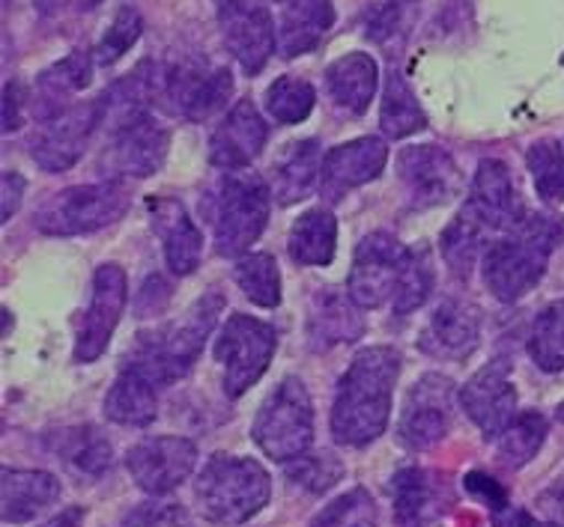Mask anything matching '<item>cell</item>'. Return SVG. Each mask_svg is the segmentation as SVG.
<instances>
[{
  "instance_id": "18",
  "label": "cell",
  "mask_w": 564,
  "mask_h": 527,
  "mask_svg": "<svg viewBox=\"0 0 564 527\" xmlns=\"http://www.w3.org/2000/svg\"><path fill=\"white\" fill-rule=\"evenodd\" d=\"M234 92V75L218 66H174L164 72V102L185 120H209L218 113Z\"/></svg>"
},
{
  "instance_id": "45",
  "label": "cell",
  "mask_w": 564,
  "mask_h": 527,
  "mask_svg": "<svg viewBox=\"0 0 564 527\" xmlns=\"http://www.w3.org/2000/svg\"><path fill=\"white\" fill-rule=\"evenodd\" d=\"M123 527H195V521L180 504H141L126 516Z\"/></svg>"
},
{
  "instance_id": "14",
  "label": "cell",
  "mask_w": 564,
  "mask_h": 527,
  "mask_svg": "<svg viewBox=\"0 0 564 527\" xmlns=\"http://www.w3.org/2000/svg\"><path fill=\"white\" fill-rule=\"evenodd\" d=\"M218 24L227 52L237 57L246 75H257L275 52V24L260 0H221Z\"/></svg>"
},
{
  "instance_id": "15",
  "label": "cell",
  "mask_w": 564,
  "mask_h": 527,
  "mask_svg": "<svg viewBox=\"0 0 564 527\" xmlns=\"http://www.w3.org/2000/svg\"><path fill=\"white\" fill-rule=\"evenodd\" d=\"M460 408L487 438H499L517 417V387L508 361H490L460 387Z\"/></svg>"
},
{
  "instance_id": "53",
  "label": "cell",
  "mask_w": 564,
  "mask_h": 527,
  "mask_svg": "<svg viewBox=\"0 0 564 527\" xmlns=\"http://www.w3.org/2000/svg\"><path fill=\"white\" fill-rule=\"evenodd\" d=\"M42 527H84V513L82 509H63L61 516H54L52 521H45Z\"/></svg>"
},
{
  "instance_id": "47",
  "label": "cell",
  "mask_w": 564,
  "mask_h": 527,
  "mask_svg": "<svg viewBox=\"0 0 564 527\" xmlns=\"http://www.w3.org/2000/svg\"><path fill=\"white\" fill-rule=\"evenodd\" d=\"M466 488L492 509V516H496V513H502V509H508V492H505L492 476L473 471V474H466Z\"/></svg>"
},
{
  "instance_id": "12",
  "label": "cell",
  "mask_w": 564,
  "mask_h": 527,
  "mask_svg": "<svg viewBox=\"0 0 564 527\" xmlns=\"http://www.w3.org/2000/svg\"><path fill=\"white\" fill-rule=\"evenodd\" d=\"M454 385L440 373L421 375L406 396L398 436L410 450H431L452 432Z\"/></svg>"
},
{
  "instance_id": "6",
  "label": "cell",
  "mask_w": 564,
  "mask_h": 527,
  "mask_svg": "<svg viewBox=\"0 0 564 527\" xmlns=\"http://www.w3.org/2000/svg\"><path fill=\"white\" fill-rule=\"evenodd\" d=\"M410 248L391 233H368L356 244L352 268L347 277V295L361 310H380L394 305L403 281L412 268Z\"/></svg>"
},
{
  "instance_id": "19",
  "label": "cell",
  "mask_w": 564,
  "mask_h": 527,
  "mask_svg": "<svg viewBox=\"0 0 564 527\" xmlns=\"http://www.w3.org/2000/svg\"><path fill=\"white\" fill-rule=\"evenodd\" d=\"M389 164V146L382 138H359L335 146L323 158L319 171V191L326 200H340L344 194L373 183Z\"/></svg>"
},
{
  "instance_id": "40",
  "label": "cell",
  "mask_w": 564,
  "mask_h": 527,
  "mask_svg": "<svg viewBox=\"0 0 564 527\" xmlns=\"http://www.w3.org/2000/svg\"><path fill=\"white\" fill-rule=\"evenodd\" d=\"M57 453L84 474L99 476L111 468V444L96 429H73L69 436L61 438Z\"/></svg>"
},
{
  "instance_id": "51",
  "label": "cell",
  "mask_w": 564,
  "mask_h": 527,
  "mask_svg": "<svg viewBox=\"0 0 564 527\" xmlns=\"http://www.w3.org/2000/svg\"><path fill=\"white\" fill-rule=\"evenodd\" d=\"M368 28H370V36L373 40H386V36H391L394 33V28H398V7L394 3H386V7H380V10L370 12L368 19Z\"/></svg>"
},
{
  "instance_id": "36",
  "label": "cell",
  "mask_w": 564,
  "mask_h": 527,
  "mask_svg": "<svg viewBox=\"0 0 564 527\" xmlns=\"http://www.w3.org/2000/svg\"><path fill=\"white\" fill-rule=\"evenodd\" d=\"M529 355L544 373L564 370V298L546 305L532 325L529 334Z\"/></svg>"
},
{
  "instance_id": "4",
  "label": "cell",
  "mask_w": 564,
  "mask_h": 527,
  "mask_svg": "<svg viewBox=\"0 0 564 527\" xmlns=\"http://www.w3.org/2000/svg\"><path fill=\"white\" fill-rule=\"evenodd\" d=\"M225 307V295L221 293H206L197 301L188 316L180 325L153 331V334L141 337V343L129 358V364L138 373H144L153 385H171L176 378H183L192 364L200 355V349L213 334L216 319Z\"/></svg>"
},
{
  "instance_id": "52",
  "label": "cell",
  "mask_w": 564,
  "mask_h": 527,
  "mask_svg": "<svg viewBox=\"0 0 564 527\" xmlns=\"http://www.w3.org/2000/svg\"><path fill=\"white\" fill-rule=\"evenodd\" d=\"M492 527H553V525L544 521V518H534L532 513H525V509L508 507L492 516Z\"/></svg>"
},
{
  "instance_id": "49",
  "label": "cell",
  "mask_w": 564,
  "mask_h": 527,
  "mask_svg": "<svg viewBox=\"0 0 564 527\" xmlns=\"http://www.w3.org/2000/svg\"><path fill=\"white\" fill-rule=\"evenodd\" d=\"M538 509L544 521H550L553 527H564V474L555 476L553 483L538 495Z\"/></svg>"
},
{
  "instance_id": "27",
  "label": "cell",
  "mask_w": 564,
  "mask_h": 527,
  "mask_svg": "<svg viewBox=\"0 0 564 527\" xmlns=\"http://www.w3.org/2000/svg\"><path fill=\"white\" fill-rule=\"evenodd\" d=\"M319 143L314 138L308 141H293L288 143L281 155L272 164V197H278V204H299L305 200L314 188V183L319 179Z\"/></svg>"
},
{
  "instance_id": "22",
  "label": "cell",
  "mask_w": 564,
  "mask_h": 527,
  "mask_svg": "<svg viewBox=\"0 0 564 527\" xmlns=\"http://www.w3.org/2000/svg\"><path fill=\"white\" fill-rule=\"evenodd\" d=\"M481 322L473 307L460 301H442L424 322L419 334V349L436 361H466L478 349Z\"/></svg>"
},
{
  "instance_id": "50",
  "label": "cell",
  "mask_w": 564,
  "mask_h": 527,
  "mask_svg": "<svg viewBox=\"0 0 564 527\" xmlns=\"http://www.w3.org/2000/svg\"><path fill=\"white\" fill-rule=\"evenodd\" d=\"M28 191V179L21 173H3V188H0V221H10L19 212L21 197Z\"/></svg>"
},
{
  "instance_id": "26",
  "label": "cell",
  "mask_w": 564,
  "mask_h": 527,
  "mask_svg": "<svg viewBox=\"0 0 564 527\" xmlns=\"http://www.w3.org/2000/svg\"><path fill=\"white\" fill-rule=\"evenodd\" d=\"M377 87H380V66L370 54H344L326 69L328 99L349 117L368 111V105L377 96Z\"/></svg>"
},
{
  "instance_id": "1",
  "label": "cell",
  "mask_w": 564,
  "mask_h": 527,
  "mask_svg": "<svg viewBox=\"0 0 564 527\" xmlns=\"http://www.w3.org/2000/svg\"><path fill=\"white\" fill-rule=\"evenodd\" d=\"M401 355L391 345H368L340 375L332 406V436L347 447H368L386 432Z\"/></svg>"
},
{
  "instance_id": "29",
  "label": "cell",
  "mask_w": 564,
  "mask_h": 527,
  "mask_svg": "<svg viewBox=\"0 0 564 527\" xmlns=\"http://www.w3.org/2000/svg\"><path fill=\"white\" fill-rule=\"evenodd\" d=\"M93 57H87L84 52H75L69 57H63L54 66H48L45 72H40L36 78V120L48 117L54 111H63L69 108V99L78 96V92L93 81Z\"/></svg>"
},
{
  "instance_id": "30",
  "label": "cell",
  "mask_w": 564,
  "mask_h": 527,
  "mask_svg": "<svg viewBox=\"0 0 564 527\" xmlns=\"http://www.w3.org/2000/svg\"><path fill=\"white\" fill-rule=\"evenodd\" d=\"M159 411V385L126 366L105 396V415L120 426H147Z\"/></svg>"
},
{
  "instance_id": "28",
  "label": "cell",
  "mask_w": 564,
  "mask_h": 527,
  "mask_svg": "<svg viewBox=\"0 0 564 527\" xmlns=\"http://www.w3.org/2000/svg\"><path fill=\"white\" fill-rule=\"evenodd\" d=\"M335 24L332 0H290L278 28V45L284 57H299L317 48L319 40Z\"/></svg>"
},
{
  "instance_id": "11",
  "label": "cell",
  "mask_w": 564,
  "mask_h": 527,
  "mask_svg": "<svg viewBox=\"0 0 564 527\" xmlns=\"http://www.w3.org/2000/svg\"><path fill=\"white\" fill-rule=\"evenodd\" d=\"M129 301V281L117 263H105L93 274V293L75 337V361L93 364L105 355Z\"/></svg>"
},
{
  "instance_id": "25",
  "label": "cell",
  "mask_w": 564,
  "mask_h": 527,
  "mask_svg": "<svg viewBox=\"0 0 564 527\" xmlns=\"http://www.w3.org/2000/svg\"><path fill=\"white\" fill-rule=\"evenodd\" d=\"M61 480L48 471H19L7 468L0 476V513L10 525H24L57 504Z\"/></svg>"
},
{
  "instance_id": "44",
  "label": "cell",
  "mask_w": 564,
  "mask_h": 527,
  "mask_svg": "<svg viewBox=\"0 0 564 527\" xmlns=\"http://www.w3.org/2000/svg\"><path fill=\"white\" fill-rule=\"evenodd\" d=\"M431 293H433V272H431V265H427V256L415 254L410 274H406V281H403L401 295L394 298L391 310H394L398 316L415 314V310L431 298Z\"/></svg>"
},
{
  "instance_id": "5",
  "label": "cell",
  "mask_w": 564,
  "mask_h": 527,
  "mask_svg": "<svg viewBox=\"0 0 564 527\" xmlns=\"http://www.w3.org/2000/svg\"><path fill=\"white\" fill-rule=\"evenodd\" d=\"M254 444L272 462L290 465L314 444V403L302 378L290 375L267 396L251 426Z\"/></svg>"
},
{
  "instance_id": "16",
  "label": "cell",
  "mask_w": 564,
  "mask_h": 527,
  "mask_svg": "<svg viewBox=\"0 0 564 527\" xmlns=\"http://www.w3.org/2000/svg\"><path fill=\"white\" fill-rule=\"evenodd\" d=\"M167 150H171V132L155 117H144L111 132L102 164L113 176L147 179L162 171Z\"/></svg>"
},
{
  "instance_id": "32",
  "label": "cell",
  "mask_w": 564,
  "mask_h": 527,
  "mask_svg": "<svg viewBox=\"0 0 564 527\" xmlns=\"http://www.w3.org/2000/svg\"><path fill=\"white\" fill-rule=\"evenodd\" d=\"M361 307L352 298L344 295L326 293L319 295L314 301V314H311V337L319 345H335V343H352L365 334V319L359 314Z\"/></svg>"
},
{
  "instance_id": "42",
  "label": "cell",
  "mask_w": 564,
  "mask_h": 527,
  "mask_svg": "<svg viewBox=\"0 0 564 527\" xmlns=\"http://www.w3.org/2000/svg\"><path fill=\"white\" fill-rule=\"evenodd\" d=\"M344 476V462L338 457H332L326 450L319 453H305V457L293 459L288 465V480L296 483L311 495H323L328 488L338 483Z\"/></svg>"
},
{
  "instance_id": "10",
  "label": "cell",
  "mask_w": 564,
  "mask_h": 527,
  "mask_svg": "<svg viewBox=\"0 0 564 527\" xmlns=\"http://www.w3.org/2000/svg\"><path fill=\"white\" fill-rule=\"evenodd\" d=\"M99 129V108L96 102L69 105L63 111L36 120L31 132V155L42 171L63 173L82 162L90 134Z\"/></svg>"
},
{
  "instance_id": "23",
  "label": "cell",
  "mask_w": 564,
  "mask_h": 527,
  "mask_svg": "<svg viewBox=\"0 0 564 527\" xmlns=\"http://www.w3.org/2000/svg\"><path fill=\"white\" fill-rule=\"evenodd\" d=\"M150 218H153V230L162 239L164 263L171 274L185 277L197 272L200 254H204V235L192 221V215L185 212V206L174 197H153Z\"/></svg>"
},
{
  "instance_id": "48",
  "label": "cell",
  "mask_w": 564,
  "mask_h": 527,
  "mask_svg": "<svg viewBox=\"0 0 564 527\" xmlns=\"http://www.w3.org/2000/svg\"><path fill=\"white\" fill-rule=\"evenodd\" d=\"M102 0H33V7L45 21H61V19H75V15H87L96 10Z\"/></svg>"
},
{
  "instance_id": "20",
  "label": "cell",
  "mask_w": 564,
  "mask_h": 527,
  "mask_svg": "<svg viewBox=\"0 0 564 527\" xmlns=\"http://www.w3.org/2000/svg\"><path fill=\"white\" fill-rule=\"evenodd\" d=\"M269 125L251 102H237L209 138V162L218 171H246L267 150Z\"/></svg>"
},
{
  "instance_id": "7",
  "label": "cell",
  "mask_w": 564,
  "mask_h": 527,
  "mask_svg": "<svg viewBox=\"0 0 564 527\" xmlns=\"http://www.w3.org/2000/svg\"><path fill=\"white\" fill-rule=\"evenodd\" d=\"M129 209V194L120 183L75 185L54 194L33 212V227L45 235H87L111 227Z\"/></svg>"
},
{
  "instance_id": "2",
  "label": "cell",
  "mask_w": 564,
  "mask_h": 527,
  "mask_svg": "<svg viewBox=\"0 0 564 527\" xmlns=\"http://www.w3.org/2000/svg\"><path fill=\"white\" fill-rule=\"evenodd\" d=\"M564 239V223L529 212L511 233L492 239L481 260L484 284L499 301H517L544 277L546 263Z\"/></svg>"
},
{
  "instance_id": "35",
  "label": "cell",
  "mask_w": 564,
  "mask_h": 527,
  "mask_svg": "<svg viewBox=\"0 0 564 527\" xmlns=\"http://www.w3.org/2000/svg\"><path fill=\"white\" fill-rule=\"evenodd\" d=\"M546 432H550V420H546L541 411H523V415L513 417V424L505 429L502 436L496 438L499 441V462L505 468H517L529 465L534 457H538V450L544 447Z\"/></svg>"
},
{
  "instance_id": "41",
  "label": "cell",
  "mask_w": 564,
  "mask_h": 527,
  "mask_svg": "<svg viewBox=\"0 0 564 527\" xmlns=\"http://www.w3.org/2000/svg\"><path fill=\"white\" fill-rule=\"evenodd\" d=\"M141 31H144V19L134 7H123V10L113 15V21L108 24V31L102 33V40L96 42L93 48V63L96 66H111L123 57L134 42L141 40Z\"/></svg>"
},
{
  "instance_id": "33",
  "label": "cell",
  "mask_w": 564,
  "mask_h": 527,
  "mask_svg": "<svg viewBox=\"0 0 564 527\" xmlns=\"http://www.w3.org/2000/svg\"><path fill=\"white\" fill-rule=\"evenodd\" d=\"M427 125V117L421 111V102L415 92L406 84L401 72H391L382 92V111H380V129L389 141H403L410 134L421 132Z\"/></svg>"
},
{
  "instance_id": "21",
  "label": "cell",
  "mask_w": 564,
  "mask_h": 527,
  "mask_svg": "<svg viewBox=\"0 0 564 527\" xmlns=\"http://www.w3.org/2000/svg\"><path fill=\"white\" fill-rule=\"evenodd\" d=\"M391 507L401 527H427L452 507V486L436 471L403 468L391 476Z\"/></svg>"
},
{
  "instance_id": "39",
  "label": "cell",
  "mask_w": 564,
  "mask_h": 527,
  "mask_svg": "<svg viewBox=\"0 0 564 527\" xmlns=\"http://www.w3.org/2000/svg\"><path fill=\"white\" fill-rule=\"evenodd\" d=\"M314 105H317L314 84L302 81V78H288V75H281L269 84L267 113L281 125L305 122L314 113Z\"/></svg>"
},
{
  "instance_id": "9",
  "label": "cell",
  "mask_w": 564,
  "mask_h": 527,
  "mask_svg": "<svg viewBox=\"0 0 564 527\" xmlns=\"http://www.w3.org/2000/svg\"><path fill=\"white\" fill-rule=\"evenodd\" d=\"M269 197H272V188L254 173L227 176L218 191V254L234 260V256H246L248 248L257 244L269 223Z\"/></svg>"
},
{
  "instance_id": "43",
  "label": "cell",
  "mask_w": 564,
  "mask_h": 527,
  "mask_svg": "<svg viewBox=\"0 0 564 527\" xmlns=\"http://www.w3.org/2000/svg\"><path fill=\"white\" fill-rule=\"evenodd\" d=\"M311 527H377V504L368 488H352L332 501Z\"/></svg>"
},
{
  "instance_id": "34",
  "label": "cell",
  "mask_w": 564,
  "mask_h": 527,
  "mask_svg": "<svg viewBox=\"0 0 564 527\" xmlns=\"http://www.w3.org/2000/svg\"><path fill=\"white\" fill-rule=\"evenodd\" d=\"M490 244V233L484 230L481 223L473 221L466 212H460L445 227V233L440 239V251L445 256V263L452 265V272L466 277L475 265L481 263Z\"/></svg>"
},
{
  "instance_id": "46",
  "label": "cell",
  "mask_w": 564,
  "mask_h": 527,
  "mask_svg": "<svg viewBox=\"0 0 564 527\" xmlns=\"http://www.w3.org/2000/svg\"><path fill=\"white\" fill-rule=\"evenodd\" d=\"M24 108H28V90L19 78H12L3 87V134L19 132L24 122Z\"/></svg>"
},
{
  "instance_id": "54",
  "label": "cell",
  "mask_w": 564,
  "mask_h": 527,
  "mask_svg": "<svg viewBox=\"0 0 564 527\" xmlns=\"http://www.w3.org/2000/svg\"><path fill=\"white\" fill-rule=\"evenodd\" d=\"M555 415H558V420H562V424H564V403H562V406H558V411H555Z\"/></svg>"
},
{
  "instance_id": "17",
  "label": "cell",
  "mask_w": 564,
  "mask_h": 527,
  "mask_svg": "<svg viewBox=\"0 0 564 527\" xmlns=\"http://www.w3.org/2000/svg\"><path fill=\"white\" fill-rule=\"evenodd\" d=\"M460 212H466L473 221H478L487 233H511L517 223L523 221L525 209L520 206V197L513 191L511 173L499 158H484L478 164L473 179V191Z\"/></svg>"
},
{
  "instance_id": "13",
  "label": "cell",
  "mask_w": 564,
  "mask_h": 527,
  "mask_svg": "<svg viewBox=\"0 0 564 527\" xmlns=\"http://www.w3.org/2000/svg\"><path fill=\"white\" fill-rule=\"evenodd\" d=\"M197 465V444L180 436H153L134 444L126 468L147 495H167L183 486Z\"/></svg>"
},
{
  "instance_id": "37",
  "label": "cell",
  "mask_w": 564,
  "mask_h": 527,
  "mask_svg": "<svg viewBox=\"0 0 564 527\" xmlns=\"http://www.w3.org/2000/svg\"><path fill=\"white\" fill-rule=\"evenodd\" d=\"M234 281H237L251 305H281V272H278V263L272 254L239 256L237 268H234Z\"/></svg>"
},
{
  "instance_id": "38",
  "label": "cell",
  "mask_w": 564,
  "mask_h": 527,
  "mask_svg": "<svg viewBox=\"0 0 564 527\" xmlns=\"http://www.w3.org/2000/svg\"><path fill=\"white\" fill-rule=\"evenodd\" d=\"M525 167L532 173L534 191L546 204H564V150L553 138L534 141L525 150Z\"/></svg>"
},
{
  "instance_id": "31",
  "label": "cell",
  "mask_w": 564,
  "mask_h": 527,
  "mask_svg": "<svg viewBox=\"0 0 564 527\" xmlns=\"http://www.w3.org/2000/svg\"><path fill=\"white\" fill-rule=\"evenodd\" d=\"M288 251L299 265H328L338 251V218L328 209L299 215L290 230Z\"/></svg>"
},
{
  "instance_id": "24",
  "label": "cell",
  "mask_w": 564,
  "mask_h": 527,
  "mask_svg": "<svg viewBox=\"0 0 564 527\" xmlns=\"http://www.w3.org/2000/svg\"><path fill=\"white\" fill-rule=\"evenodd\" d=\"M398 173L401 179L410 185L412 197L419 206H436L445 204L454 197L460 176H457V164L442 146H410L403 150L398 158Z\"/></svg>"
},
{
  "instance_id": "8",
  "label": "cell",
  "mask_w": 564,
  "mask_h": 527,
  "mask_svg": "<svg viewBox=\"0 0 564 527\" xmlns=\"http://www.w3.org/2000/svg\"><path fill=\"white\" fill-rule=\"evenodd\" d=\"M278 349L275 328L248 314H234L221 325L216 340V361L225 375L221 385L230 399H239L267 375Z\"/></svg>"
},
{
  "instance_id": "3",
  "label": "cell",
  "mask_w": 564,
  "mask_h": 527,
  "mask_svg": "<svg viewBox=\"0 0 564 527\" xmlns=\"http://www.w3.org/2000/svg\"><path fill=\"white\" fill-rule=\"evenodd\" d=\"M272 480L257 459L216 453L195 480L197 513L213 525H242L269 504Z\"/></svg>"
},
{
  "instance_id": "55",
  "label": "cell",
  "mask_w": 564,
  "mask_h": 527,
  "mask_svg": "<svg viewBox=\"0 0 564 527\" xmlns=\"http://www.w3.org/2000/svg\"><path fill=\"white\" fill-rule=\"evenodd\" d=\"M278 3H290V0H278Z\"/></svg>"
}]
</instances>
